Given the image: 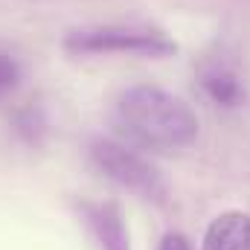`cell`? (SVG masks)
Instances as JSON below:
<instances>
[{"mask_svg":"<svg viewBox=\"0 0 250 250\" xmlns=\"http://www.w3.org/2000/svg\"><path fill=\"white\" fill-rule=\"evenodd\" d=\"M114 123L125 140L151 151H178L198 137L195 111L181 96L151 84L125 90L114 105Z\"/></svg>","mask_w":250,"mask_h":250,"instance_id":"6da1fadb","label":"cell"},{"mask_svg":"<svg viewBox=\"0 0 250 250\" xmlns=\"http://www.w3.org/2000/svg\"><path fill=\"white\" fill-rule=\"evenodd\" d=\"M67 47L76 53H131L148 59H166L178 47L160 29L148 26H93L67 35Z\"/></svg>","mask_w":250,"mask_h":250,"instance_id":"7a4b0ae2","label":"cell"},{"mask_svg":"<svg viewBox=\"0 0 250 250\" xmlns=\"http://www.w3.org/2000/svg\"><path fill=\"white\" fill-rule=\"evenodd\" d=\"M93 157L99 163V169L120 181L123 187L128 189H137L143 195H160L163 192V184L157 178V172L131 148H123V146H114V143H99L93 148Z\"/></svg>","mask_w":250,"mask_h":250,"instance_id":"3957f363","label":"cell"},{"mask_svg":"<svg viewBox=\"0 0 250 250\" xmlns=\"http://www.w3.org/2000/svg\"><path fill=\"white\" fill-rule=\"evenodd\" d=\"M201 250H250V215L248 212H221L209 221Z\"/></svg>","mask_w":250,"mask_h":250,"instance_id":"277c9868","label":"cell"},{"mask_svg":"<svg viewBox=\"0 0 250 250\" xmlns=\"http://www.w3.org/2000/svg\"><path fill=\"white\" fill-rule=\"evenodd\" d=\"M15 79H18V67H15V62L6 59V56H0V93L12 90Z\"/></svg>","mask_w":250,"mask_h":250,"instance_id":"5b68a950","label":"cell"},{"mask_svg":"<svg viewBox=\"0 0 250 250\" xmlns=\"http://www.w3.org/2000/svg\"><path fill=\"white\" fill-rule=\"evenodd\" d=\"M157 250H192V248H189V242L181 233H169V236H163V242H160Z\"/></svg>","mask_w":250,"mask_h":250,"instance_id":"8992f818","label":"cell"}]
</instances>
